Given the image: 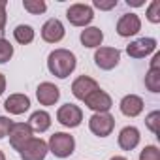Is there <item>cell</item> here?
<instances>
[{
	"label": "cell",
	"mask_w": 160,
	"mask_h": 160,
	"mask_svg": "<svg viewBox=\"0 0 160 160\" xmlns=\"http://www.w3.org/2000/svg\"><path fill=\"white\" fill-rule=\"evenodd\" d=\"M79 40H81L83 47H89V49H98V47H102V42H104V32H102L98 27H87L85 30H81V34H79Z\"/></svg>",
	"instance_id": "obj_18"
},
{
	"label": "cell",
	"mask_w": 160,
	"mask_h": 160,
	"mask_svg": "<svg viewBox=\"0 0 160 160\" xmlns=\"http://www.w3.org/2000/svg\"><path fill=\"white\" fill-rule=\"evenodd\" d=\"M28 126L32 132H38V134H43L51 128V115L43 109H38L30 115L28 119Z\"/></svg>",
	"instance_id": "obj_19"
},
{
	"label": "cell",
	"mask_w": 160,
	"mask_h": 160,
	"mask_svg": "<svg viewBox=\"0 0 160 160\" xmlns=\"http://www.w3.org/2000/svg\"><path fill=\"white\" fill-rule=\"evenodd\" d=\"M66 19L73 27H83V28H87L92 23V19H94V10L89 4H79L77 2V4H72L66 10Z\"/></svg>",
	"instance_id": "obj_3"
},
{
	"label": "cell",
	"mask_w": 160,
	"mask_h": 160,
	"mask_svg": "<svg viewBox=\"0 0 160 160\" xmlns=\"http://www.w3.org/2000/svg\"><path fill=\"white\" fill-rule=\"evenodd\" d=\"M23 8L30 15H42V13H45L47 4L43 2V0H23Z\"/></svg>",
	"instance_id": "obj_22"
},
{
	"label": "cell",
	"mask_w": 160,
	"mask_h": 160,
	"mask_svg": "<svg viewBox=\"0 0 160 160\" xmlns=\"http://www.w3.org/2000/svg\"><path fill=\"white\" fill-rule=\"evenodd\" d=\"M36 98L42 106H55L60 98V89L51 81H43L36 89Z\"/></svg>",
	"instance_id": "obj_13"
},
{
	"label": "cell",
	"mask_w": 160,
	"mask_h": 160,
	"mask_svg": "<svg viewBox=\"0 0 160 160\" xmlns=\"http://www.w3.org/2000/svg\"><path fill=\"white\" fill-rule=\"evenodd\" d=\"M156 49V40L154 38H139L134 40L126 45V53L132 58H145Z\"/></svg>",
	"instance_id": "obj_10"
},
{
	"label": "cell",
	"mask_w": 160,
	"mask_h": 160,
	"mask_svg": "<svg viewBox=\"0 0 160 160\" xmlns=\"http://www.w3.org/2000/svg\"><path fill=\"white\" fill-rule=\"evenodd\" d=\"M4 91H6V75L0 73V96L4 94Z\"/></svg>",
	"instance_id": "obj_31"
},
{
	"label": "cell",
	"mask_w": 160,
	"mask_h": 160,
	"mask_svg": "<svg viewBox=\"0 0 160 160\" xmlns=\"http://www.w3.org/2000/svg\"><path fill=\"white\" fill-rule=\"evenodd\" d=\"M149 70H160V53H154L149 64Z\"/></svg>",
	"instance_id": "obj_30"
},
{
	"label": "cell",
	"mask_w": 160,
	"mask_h": 160,
	"mask_svg": "<svg viewBox=\"0 0 160 160\" xmlns=\"http://www.w3.org/2000/svg\"><path fill=\"white\" fill-rule=\"evenodd\" d=\"M47 149L57 158H68L75 151V139H73V136H70L66 132H55L47 141Z\"/></svg>",
	"instance_id": "obj_2"
},
{
	"label": "cell",
	"mask_w": 160,
	"mask_h": 160,
	"mask_svg": "<svg viewBox=\"0 0 160 160\" xmlns=\"http://www.w3.org/2000/svg\"><path fill=\"white\" fill-rule=\"evenodd\" d=\"M141 30V19L136 13H124L119 17L117 21V34L122 38H130L136 36Z\"/></svg>",
	"instance_id": "obj_11"
},
{
	"label": "cell",
	"mask_w": 160,
	"mask_h": 160,
	"mask_svg": "<svg viewBox=\"0 0 160 160\" xmlns=\"http://www.w3.org/2000/svg\"><path fill=\"white\" fill-rule=\"evenodd\" d=\"M145 87L151 92H160V70H149L145 73Z\"/></svg>",
	"instance_id": "obj_21"
},
{
	"label": "cell",
	"mask_w": 160,
	"mask_h": 160,
	"mask_svg": "<svg viewBox=\"0 0 160 160\" xmlns=\"http://www.w3.org/2000/svg\"><path fill=\"white\" fill-rule=\"evenodd\" d=\"M6 6H8V2H6V0H0V30H4V27H6V21H8Z\"/></svg>",
	"instance_id": "obj_29"
},
{
	"label": "cell",
	"mask_w": 160,
	"mask_h": 160,
	"mask_svg": "<svg viewBox=\"0 0 160 160\" xmlns=\"http://www.w3.org/2000/svg\"><path fill=\"white\" fill-rule=\"evenodd\" d=\"M143 98L141 96H138V94H126L122 100H121V104H119V109H121V113L122 115H126V117H138V115H141V111H143Z\"/></svg>",
	"instance_id": "obj_17"
},
{
	"label": "cell",
	"mask_w": 160,
	"mask_h": 160,
	"mask_svg": "<svg viewBox=\"0 0 160 160\" xmlns=\"http://www.w3.org/2000/svg\"><path fill=\"white\" fill-rule=\"evenodd\" d=\"M75 66H77V58L70 49L58 47V49L51 51L47 57V70L58 79H66L75 70Z\"/></svg>",
	"instance_id": "obj_1"
},
{
	"label": "cell",
	"mask_w": 160,
	"mask_h": 160,
	"mask_svg": "<svg viewBox=\"0 0 160 160\" xmlns=\"http://www.w3.org/2000/svg\"><path fill=\"white\" fill-rule=\"evenodd\" d=\"M0 160H6V154H4V151H0Z\"/></svg>",
	"instance_id": "obj_34"
},
{
	"label": "cell",
	"mask_w": 160,
	"mask_h": 160,
	"mask_svg": "<svg viewBox=\"0 0 160 160\" xmlns=\"http://www.w3.org/2000/svg\"><path fill=\"white\" fill-rule=\"evenodd\" d=\"M8 136H10L12 149L17 151V152H21L25 149V145L34 138V132L30 130L28 122H13V126H12V130H10Z\"/></svg>",
	"instance_id": "obj_6"
},
{
	"label": "cell",
	"mask_w": 160,
	"mask_h": 160,
	"mask_svg": "<svg viewBox=\"0 0 160 160\" xmlns=\"http://www.w3.org/2000/svg\"><path fill=\"white\" fill-rule=\"evenodd\" d=\"M92 6L96 10H102V12H109L113 8H117V0H94Z\"/></svg>",
	"instance_id": "obj_28"
},
{
	"label": "cell",
	"mask_w": 160,
	"mask_h": 160,
	"mask_svg": "<svg viewBox=\"0 0 160 160\" xmlns=\"http://www.w3.org/2000/svg\"><path fill=\"white\" fill-rule=\"evenodd\" d=\"M128 6H143V0H126Z\"/></svg>",
	"instance_id": "obj_32"
},
{
	"label": "cell",
	"mask_w": 160,
	"mask_h": 160,
	"mask_svg": "<svg viewBox=\"0 0 160 160\" xmlns=\"http://www.w3.org/2000/svg\"><path fill=\"white\" fill-rule=\"evenodd\" d=\"M83 102H85V106H87L89 109H92L94 113H109V109L113 108L111 96H109L106 91H102L100 87H98L94 92H91Z\"/></svg>",
	"instance_id": "obj_8"
},
{
	"label": "cell",
	"mask_w": 160,
	"mask_h": 160,
	"mask_svg": "<svg viewBox=\"0 0 160 160\" xmlns=\"http://www.w3.org/2000/svg\"><path fill=\"white\" fill-rule=\"evenodd\" d=\"M139 139H141V134L136 126H124L121 132H119V138H117V143L122 151H134L138 145H139Z\"/></svg>",
	"instance_id": "obj_16"
},
{
	"label": "cell",
	"mask_w": 160,
	"mask_h": 160,
	"mask_svg": "<svg viewBox=\"0 0 160 160\" xmlns=\"http://www.w3.org/2000/svg\"><path fill=\"white\" fill-rule=\"evenodd\" d=\"M4 38V30H0V40H2Z\"/></svg>",
	"instance_id": "obj_35"
},
{
	"label": "cell",
	"mask_w": 160,
	"mask_h": 160,
	"mask_svg": "<svg viewBox=\"0 0 160 160\" xmlns=\"http://www.w3.org/2000/svg\"><path fill=\"white\" fill-rule=\"evenodd\" d=\"M147 19L152 25L160 23V0H152V2L149 4V8H147Z\"/></svg>",
	"instance_id": "obj_24"
},
{
	"label": "cell",
	"mask_w": 160,
	"mask_h": 160,
	"mask_svg": "<svg viewBox=\"0 0 160 160\" xmlns=\"http://www.w3.org/2000/svg\"><path fill=\"white\" fill-rule=\"evenodd\" d=\"M12 57H13V45L6 38H2L0 40V64H6Z\"/></svg>",
	"instance_id": "obj_23"
},
{
	"label": "cell",
	"mask_w": 160,
	"mask_h": 160,
	"mask_svg": "<svg viewBox=\"0 0 160 160\" xmlns=\"http://www.w3.org/2000/svg\"><path fill=\"white\" fill-rule=\"evenodd\" d=\"M145 124H147V128L156 136V134H158V124H160V111H158V109L151 111V113L145 117Z\"/></svg>",
	"instance_id": "obj_25"
},
{
	"label": "cell",
	"mask_w": 160,
	"mask_h": 160,
	"mask_svg": "<svg viewBox=\"0 0 160 160\" xmlns=\"http://www.w3.org/2000/svg\"><path fill=\"white\" fill-rule=\"evenodd\" d=\"M57 121L66 128H77L83 122V111L75 104H64L57 109Z\"/></svg>",
	"instance_id": "obj_4"
},
{
	"label": "cell",
	"mask_w": 160,
	"mask_h": 160,
	"mask_svg": "<svg viewBox=\"0 0 160 160\" xmlns=\"http://www.w3.org/2000/svg\"><path fill=\"white\" fill-rule=\"evenodd\" d=\"M4 109L10 115H23L25 111L30 109V98L27 94H21V92L10 94L4 102Z\"/></svg>",
	"instance_id": "obj_15"
},
{
	"label": "cell",
	"mask_w": 160,
	"mask_h": 160,
	"mask_svg": "<svg viewBox=\"0 0 160 160\" xmlns=\"http://www.w3.org/2000/svg\"><path fill=\"white\" fill-rule=\"evenodd\" d=\"M12 126H13V121H12L10 117H4V115H0V139H4V138L10 134Z\"/></svg>",
	"instance_id": "obj_27"
},
{
	"label": "cell",
	"mask_w": 160,
	"mask_h": 160,
	"mask_svg": "<svg viewBox=\"0 0 160 160\" xmlns=\"http://www.w3.org/2000/svg\"><path fill=\"white\" fill-rule=\"evenodd\" d=\"M34 36H36V32H34V28H32L30 25H17L15 30H13V38H15V42L21 43V45H28V43H32V42H34Z\"/></svg>",
	"instance_id": "obj_20"
},
{
	"label": "cell",
	"mask_w": 160,
	"mask_h": 160,
	"mask_svg": "<svg viewBox=\"0 0 160 160\" xmlns=\"http://www.w3.org/2000/svg\"><path fill=\"white\" fill-rule=\"evenodd\" d=\"M109 160H128V158H124V156H111Z\"/></svg>",
	"instance_id": "obj_33"
},
{
	"label": "cell",
	"mask_w": 160,
	"mask_h": 160,
	"mask_svg": "<svg viewBox=\"0 0 160 160\" xmlns=\"http://www.w3.org/2000/svg\"><path fill=\"white\" fill-rule=\"evenodd\" d=\"M113 128H115V117L109 113H94L89 119V130L98 138L111 136Z\"/></svg>",
	"instance_id": "obj_5"
},
{
	"label": "cell",
	"mask_w": 160,
	"mask_h": 160,
	"mask_svg": "<svg viewBox=\"0 0 160 160\" xmlns=\"http://www.w3.org/2000/svg\"><path fill=\"white\" fill-rule=\"evenodd\" d=\"M40 34H42V40H43V42H47V43H58V42L64 38L66 30H64V25H62L58 19L53 17V19H47V21L43 23Z\"/></svg>",
	"instance_id": "obj_12"
},
{
	"label": "cell",
	"mask_w": 160,
	"mask_h": 160,
	"mask_svg": "<svg viewBox=\"0 0 160 160\" xmlns=\"http://www.w3.org/2000/svg\"><path fill=\"white\" fill-rule=\"evenodd\" d=\"M47 152H49L47 141H43L42 138H32L19 154H21V160H45Z\"/></svg>",
	"instance_id": "obj_9"
},
{
	"label": "cell",
	"mask_w": 160,
	"mask_h": 160,
	"mask_svg": "<svg viewBox=\"0 0 160 160\" xmlns=\"http://www.w3.org/2000/svg\"><path fill=\"white\" fill-rule=\"evenodd\" d=\"M139 160H160V149L156 145H145L139 152Z\"/></svg>",
	"instance_id": "obj_26"
},
{
	"label": "cell",
	"mask_w": 160,
	"mask_h": 160,
	"mask_svg": "<svg viewBox=\"0 0 160 160\" xmlns=\"http://www.w3.org/2000/svg\"><path fill=\"white\" fill-rule=\"evenodd\" d=\"M121 60V51L117 47H98L94 51V64L100 70H113Z\"/></svg>",
	"instance_id": "obj_7"
},
{
	"label": "cell",
	"mask_w": 160,
	"mask_h": 160,
	"mask_svg": "<svg viewBox=\"0 0 160 160\" xmlns=\"http://www.w3.org/2000/svg\"><path fill=\"white\" fill-rule=\"evenodd\" d=\"M96 89H98V83L89 75H79L77 79H73V83H72V94L77 100H85Z\"/></svg>",
	"instance_id": "obj_14"
}]
</instances>
